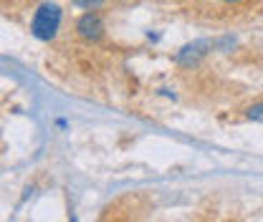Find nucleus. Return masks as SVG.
Returning <instances> with one entry per match:
<instances>
[{
  "label": "nucleus",
  "mask_w": 263,
  "mask_h": 222,
  "mask_svg": "<svg viewBox=\"0 0 263 222\" xmlns=\"http://www.w3.org/2000/svg\"><path fill=\"white\" fill-rule=\"evenodd\" d=\"M73 33H76V38H81V41H86V43H97V41L104 38V33H106V23H104V18L99 15L97 10H86V13L76 21Z\"/></svg>",
  "instance_id": "nucleus-2"
},
{
  "label": "nucleus",
  "mask_w": 263,
  "mask_h": 222,
  "mask_svg": "<svg viewBox=\"0 0 263 222\" xmlns=\"http://www.w3.org/2000/svg\"><path fill=\"white\" fill-rule=\"evenodd\" d=\"M210 3H220V5H243L246 0H210Z\"/></svg>",
  "instance_id": "nucleus-5"
},
{
  "label": "nucleus",
  "mask_w": 263,
  "mask_h": 222,
  "mask_svg": "<svg viewBox=\"0 0 263 222\" xmlns=\"http://www.w3.org/2000/svg\"><path fill=\"white\" fill-rule=\"evenodd\" d=\"M106 0H71V5L81 8V10H99Z\"/></svg>",
  "instance_id": "nucleus-4"
},
{
  "label": "nucleus",
  "mask_w": 263,
  "mask_h": 222,
  "mask_svg": "<svg viewBox=\"0 0 263 222\" xmlns=\"http://www.w3.org/2000/svg\"><path fill=\"white\" fill-rule=\"evenodd\" d=\"M61 21H64L61 5H56V3H41V5L33 10L31 35L35 41L51 43V41L59 35V31H61Z\"/></svg>",
  "instance_id": "nucleus-1"
},
{
  "label": "nucleus",
  "mask_w": 263,
  "mask_h": 222,
  "mask_svg": "<svg viewBox=\"0 0 263 222\" xmlns=\"http://www.w3.org/2000/svg\"><path fill=\"white\" fill-rule=\"evenodd\" d=\"M246 116H248L251 122H263V101L251 104V106L246 109Z\"/></svg>",
  "instance_id": "nucleus-3"
}]
</instances>
